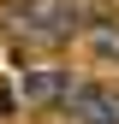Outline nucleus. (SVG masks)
<instances>
[{"label": "nucleus", "instance_id": "f257e3e1", "mask_svg": "<svg viewBox=\"0 0 119 124\" xmlns=\"http://www.w3.org/2000/svg\"><path fill=\"white\" fill-rule=\"evenodd\" d=\"M12 18H18V30L36 36V41H66V36L83 30V0H18Z\"/></svg>", "mask_w": 119, "mask_h": 124}, {"label": "nucleus", "instance_id": "7ed1b4c3", "mask_svg": "<svg viewBox=\"0 0 119 124\" xmlns=\"http://www.w3.org/2000/svg\"><path fill=\"white\" fill-rule=\"evenodd\" d=\"M18 95H24V106H54L60 95H66V71H54V65L18 71Z\"/></svg>", "mask_w": 119, "mask_h": 124}, {"label": "nucleus", "instance_id": "f03ea898", "mask_svg": "<svg viewBox=\"0 0 119 124\" xmlns=\"http://www.w3.org/2000/svg\"><path fill=\"white\" fill-rule=\"evenodd\" d=\"M60 106H66L78 124H119V95L101 89V83H66Z\"/></svg>", "mask_w": 119, "mask_h": 124}, {"label": "nucleus", "instance_id": "20e7f679", "mask_svg": "<svg viewBox=\"0 0 119 124\" xmlns=\"http://www.w3.org/2000/svg\"><path fill=\"white\" fill-rule=\"evenodd\" d=\"M89 47H95V59L119 65V24L113 18H95V24H89Z\"/></svg>", "mask_w": 119, "mask_h": 124}]
</instances>
